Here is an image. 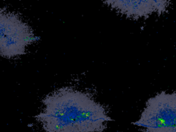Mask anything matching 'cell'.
Wrapping results in <instances>:
<instances>
[{
  "label": "cell",
  "mask_w": 176,
  "mask_h": 132,
  "mask_svg": "<svg viewBox=\"0 0 176 132\" xmlns=\"http://www.w3.org/2000/svg\"><path fill=\"white\" fill-rule=\"evenodd\" d=\"M35 118L46 132H104L111 118L89 93L62 87L43 100Z\"/></svg>",
  "instance_id": "1"
},
{
  "label": "cell",
  "mask_w": 176,
  "mask_h": 132,
  "mask_svg": "<svg viewBox=\"0 0 176 132\" xmlns=\"http://www.w3.org/2000/svg\"><path fill=\"white\" fill-rule=\"evenodd\" d=\"M134 124L145 132H176V92H162L149 98Z\"/></svg>",
  "instance_id": "2"
},
{
  "label": "cell",
  "mask_w": 176,
  "mask_h": 132,
  "mask_svg": "<svg viewBox=\"0 0 176 132\" xmlns=\"http://www.w3.org/2000/svg\"><path fill=\"white\" fill-rule=\"evenodd\" d=\"M37 40L33 30L17 15L0 9V55L15 58Z\"/></svg>",
  "instance_id": "3"
},
{
  "label": "cell",
  "mask_w": 176,
  "mask_h": 132,
  "mask_svg": "<svg viewBox=\"0 0 176 132\" xmlns=\"http://www.w3.org/2000/svg\"><path fill=\"white\" fill-rule=\"evenodd\" d=\"M105 3L127 17L138 19L148 18L153 13H164L169 6V1H107Z\"/></svg>",
  "instance_id": "4"
}]
</instances>
